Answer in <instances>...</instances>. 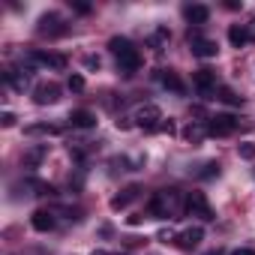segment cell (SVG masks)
I'll return each mask as SVG.
<instances>
[{
  "label": "cell",
  "instance_id": "1",
  "mask_svg": "<svg viewBox=\"0 0 255 255\" xmlns=\"http://www.w3.org/2000/svg\"><path fill=\"white\" fill-rule=\"evenodd\" d=\"M108 51L117 57V72H120V75L132 78V75L141 69V54H138V48L126 39V36H111V39H108Z\"/></svg>",
  "mask_w": 255,
  "mask_h": 255
},
{
  "label": "cell",
  "instance_id": "2",
  "mask_svg": "<svg viewBox=\"0 0 255 255\" xmlns=\"http://www.w3.org/2000/svg\"><path fill=\"white\" fill-rule=\"evenodd\" d=\"M147 213L156 219H177L180 213H186V198L180 195V189H159L150 198Z\"/></svg>",
  "mask_w": 255,
  "mask_h": 255
},
{
  "label": "cell",
  "instance_id": "3",
  "mask_svg": "<svg viewBox=\"0 0 255 255\" xmlns=\"http://www.w3.org/2000/svg\"><path fill=\"white\" fill-rule=\"evenodd\" d=\"M237 126H240V120L234 114H213V117H207V135L228 138V135L237 132Z\"/></svg>",
  "mask_w": 255,
  "mask_h": 255
},
{
  "label": "cell",
  "instance_id": "4",
  "mask_svg": "<svg viewBox=\"0 0 255 255\" xmlns=\"http://www.w3.org/2000/svg\"><path fill=\"white\" fill-rule=\"evenodd\" d=\"M135 126L138 129H144V132H159V123L165 120L162 117V111H159V105H153V102H147V105H141L138 111H135Z\"/></svg>",
  "mask_w": 255,
  "mask_h": 255
},
{
  "label": "cell",
  "instance_id": "5",
  "mask_svg": "<svg viewBox=\"0 0 255 255\" xmlns=\"http://www.w3.org/2000/svg\"><path fill=\"white\" fill-rule=\"evenodd\" d=\"M186 213H189V216H195V219H201V222H213V219H216V213H213V207H210L207 195H204V192H198V189L186 195Z\"/></svg>",
  "mask_w": 255,
  "mask_h": 255
},
{
  "label": "cell",
  "instance_id": "6",
  "mask_svg": "<svg viewBox=\"0 0 255 255\" xmlns=\"http://www.w3.org/2000/svg\"><path fill=\"white\" fill-rule=\"evenodd\" d=\"M69 27H66V21L57 15V12H45V15H39V21H36V33L39 36H48V39H57V36H63Z\"/></svg>",
  "mask_w": 255,
  "mask_h": 255
},
{
  "label": "cell",
  "instance_id": "7",
  "mask_svg": "<svg viewBox=\"0 0 255 255\" xmlns=\"http://www.w3.org/2000/svg\"><path fill=\"white\" fill-rule=\"evenodd\" d=\"M24 63H30V66H45V69H57V72L66 69V57H63V54H54V51H30Z\"/></svg>",
  "mask_w": 255,
  "mask_h": 255
},
{
  "label": "cell",
  "instance_id": "8",
  "mask_svg": "<svg viewBox=\"0 0 255 255\" xmlns=\"http://www.w3.org/2000/svg\"><path fill=\"white\" fill-rule=\"evenodd\" d=\"M192 84H195V90L201 93V99H213L216 90H219V84H216V72H213V69H198V72L192 75Z\"/></svg>",
  "mask_w": 255,
  "mask_h": 255
},
{
  "label": "cell",
  "instance_id": "9",
  "mask_svg": "<svg viewBox=\"0 0 255 255\" xmlns=\"http://www.w3.org/2000/svg\"><path fill=\"white\" fill-rule=\"evenodd\" d=\"M57 99H60V84H54V81H45V84H39L33 90V102L36 105H54Z\"/></svg>",
  "mask_w": 255,
  "mask_h": 255
},
{
  "label": "cell",
  "instance_id": "10",
  "mask_svg": "<svg viewBox=\"0 0 255 255\" xmlns=\"http://www.w3.org/2000/svg\"><path fill=\"white\" fill-rule=\"evenodd\" d=\"M201 240H204V228H201V225H189V228H183V231L177 234V240H174V243H177L180 249H186V252H189V249H195Z\"/></svg>",
  "mask_w": 255,
  "mask_h": 255
},
{
  "label": "cell",
  "instance_id": "11",
  "mask_svg": "<svg viewBox=\"0 0 255 255\" xmlns=\"http://www.w3.org/2000/svg\"><path fill=\"white\" fill-rule=\"evenodd\" d=\"M183 138H186L189 144H201V141L207 138V120H189V123L183 126Z\"/></svg>",
  "mask_w": 255,
  "mask_h": 255
},
{
  "label": "cell",
  "instance_id": "12",
  "mask_svg": "<svg viewBox=\"0 0 255 255\" xmlns=\"http://www.w3.org/2000/svg\"><path fill=\"white\" fill-rule=\"evenodd\" d=\"M69 126H72V129H93V126H96V114L87 111V108H75L69 114Z\"/></svg>",
  "mask_w": 255,
  "mask_h": 255
},
{
  "label": "cell",
  "instance_id": "13",
  "mask_svg": "<svg viewBox=\"0 0 255 255\" xmlns=\"http://www.w3.org/2000/svg\"><path fill=\"white\" fill-rule=\"evenodd\" d=\"M189 48H192V54L195 57H201V60H210V57H216L219 54V45H216V39H195V42H189Z\"/></svg>",
  "mask_w": 255,
  "mask_h": 255
},
{
  "label": "cell",
  "instance_id": "14",
  "mask_svg": "<svg viewBox=\"0 0 255 255\" xmlns=\"http://www.w3.org/2000/svg\"><path fill=\"white\" fill-rule=\"evenodd\" d=\"M183 15H186V21H189L192 27H201V24H207V18H210V6H204V3H192V6L183 9Z\"/></svg>",
  "mask_w": 255,
  "mask_h": 255
},
{
  "label": "cell",
  "instance_id": "15",
  "mask_svg": "<svg viewBox=\"0 0 255 255\" xmlns=\"http://www.w3.org/2000/svg\"><path fill=\"white\" fill-rule=\"evenodd\" d=\"M156 81H159L165 90H174V93H183V90H186L183 81H180V75H177L174 69H156Z\"/></svg>",
  "mask_w": 255,
  "mask_h": 255
},
{
  "label": "cell",
  "instance_id": "16",
  "mask_svg": "<svg viewBox=\"0 0 255 255\" xmlns=\"http://www.w3.org/2000/svg\"><path fill=\"white\" fill-rule=\"evenodd\" d=\"M30 225L36 228V231H51L54 225H57V219H54V210H33V216H30Z\"/></svg>",
  "mask_w": 255,
  "mask_h": 255
},
{
  "label": "cell",
  "instance_id": "17",
  "mask_svg": "<svg viewBox=\"0 0 255 255\" xmlns=\"http://www.w3.org/2000/svg\"><path fill=\"white\" fill-rule=\"evenodd\" d=\"M138 192H141V186H138V183L126 186V189H120V192L111 198V210H120V207H126L129 201H135V198H138Z\"/></svg>",
  "mask_w": 255,
  "mask_h": 255
},
{
  "label": "cell",
  "instance_id": "18",
  "mask_svg": "<svg viewBox=\"0 0 255 255\" xmlns=\"http://www.w3.org/2000/svg\"><path fill=\"white\" fill-rule=\"evenodd\" d=\"M168 39H171V30L168 27H156L153 33H150V39H147V45L156 51V54H162L165 48H168Z\"/></svg>",
  "mask_w": 255,
  "mask_h": 255
},
{
  "label": "cell",
  "instance_id": "19",
  "mask_svg": "<svg viewBox=\"0 0 255 255\" xmlns=\"http://www.w3.org/2000/svg\"><path fill=\"white\" fill-rule=\"evenodd\" d=\"M45 156H48V144H33V147L24 153V168H39Z\"/></svg>",
  "mask_w": 255,
  "mask_h": 255
},
{
  "label": "cell",
  "instance_id": "20",
  "mask_svg": "<svg viewBox=\"0 0 255 255\" xmlns=\"http://www.w3.org/2000/svg\"><path fill=\"white\" fill-rule=\"evenodd\" d=\"M228 42H231L234 48H243V45L249 42V33H246V24H231V27H228Z\"/></svg>",
  "mask_w": 255,
  "mask_h": 255
},
{
  "label": "cell",
  "instance_id": "21",
  "mask_svg": "<svg viewBox=\"0 0 255 255\" xmlns=\"http://www.w3.org/2000/svg\"><path fill=\"white\" fill-rule=\"evenodd\" d=\"M27 135H60L63 132V126H51V123H33L24 129Z\"/></svg>",
  "mask_w": 255,
  "mask_h": 255
},
{
  "label": "cell",
  "instance_id": "22",
  "mask_svg": "<svg viewBox=\"0 0 255 255\" xmlns=\"http://www.w3.org/2000/svg\"><path fill=\"white\" fill-rule=\"evenodd\" d=\"M27 189H33V195H54V186L45 180H36V177L27 180Z\"/></svg>",
  "mask_w": 255,
  "mask_h": 255
},
{
  "label": "cell",
  "instance_id": "23",
  "mask_svg": "<svg viewBox=\"0 0 255 255\" xmlns=\"http://www.w3.org/2000/svg\"><path fill=\"white\" fill-rule=\"evenodd\" d=\"M216 99H222V102H228V105H240V102H243V96H237L231 87H219V90H216Z\"/></svg>",
  "mask_w": 255,
  "mask_h": 255
},
{
  "label": "cell",
  "instance_id": "24",
  "mask_svg": "<svg viewBox=\"0 0 255 255\" xmlns=\"http://www.w3.org/2000/svg\"><path fill=\"white\" fill-rule=\"evenodd\" d=\"M198 177H201V180H213V177H219V162H216V159L204 162L201 171H198Z\"/></svg>",
  "mask_w": 255,
  "mask_h": 255
},
{
  "label": "cell",
  "instance_id": "25",
  "mask_svg": "<svg viewBox=\"0 0 255 255\" xmlns=\"http://www.w3.org/2000/svg\"><path fill=\"white\" fill-rule=\"evenodd\" d=\"M66 87H69L72 93H81V90H84V78H81V75L75 72V75H69V81H66Z\"/></svg>",
  "mask_w": 255,
  "mask_h": 255
},
{
  "label": "cell",
  "instance_id": "26",
  "mask_svg": "<svg viewBox=\"0 0 255 255\" xmlns=\"http://www.w3.org/2000/svg\"><path fill=\"white\" fill-rule=\"evenodd\" d=\"M237 156L240 159H255V144H249V141L246 144H237Z\"/></svg>",
  "mask_w": 255,
  "mask_h": 255
},
{
  "label": "cell",
  "instance_id": "27",
  "mask_svg": "<svg viewBox=\"0 0 255 255\" xmlns=\"http://www.w3.org/2000/svg\"><path fill=\"white\" fill-rule=\"evenodd\" d=\"M156 240H159V243H174V240H177V234H174L171 228H162V231L156 234Z\"/></svg>",
  "mask_w": 255,
  "mask_h": 255
},
{
  "label": "cell",
  "instance_id": "28",
  "mask_svg": "<svg viewBox=\"0 0 255 255\" xmlns=\"http://www.w3.org/2000/svg\"><path fill=\"white\" fill-rule=\"evenodd\" d=\"M69 6H72L78 15H90V9H93L90 3H78V0H69Z\"/></svg>",
  "mask_w": 255,
  "mask_h": 255
},
{
  "label": "cell",
  "instance_id": "29",
  "mask_svg": "<svg viewBox=\"0 0 255 255\" xmlns=\"http://www.w3.org/2000/svg\"><path fill=\"white\" fill-rule=\"evenodd\" d=\"M159 132H165V135H174V132H177L174 120H162V123H159Z\"/></svg>",
  "mask_w": 255,
  "mask_h": 255
},
{
  "label": "cell",
  "instance_id": "30",
  "mask_svg": "<svg viewBox=\"0 0 255 255\" xmlns=\"http://www.w3.org/2000/svg\"><path fill=\"white\" fill-rule=\"evenodd\" d=\"M15 120H18V117H15L12 111H3V114H0V123H3L6 129H9V126H15Z\"/></svg>",
  "mask_w": 255,
  "mask_h": 255
},
{
  "label": "cell",
  "instance_id": "31",
  "mask_svg": "<svg viewBox=\"0 0 255 255\" xmlns=\"http://www.w3.org/2000/svg\"><path fill=\"white\" fill-rule=\"evenodd\" d=\"M132 126H135V123H132L129 117H117V129H123V132H126V129H132Z\"/></svg>",
  "mask_w": 255,
  "mask_h": 255
},
{
  "label": "cell",
  "instance_id": "32",
  "mask_svg": "<svg viewBox=\"0 0 255 255\" xmlns=\"http://www.w3.org/2000/svg\"><path fill=\"white\" fill-rule=\"evenodd\" d=\"M84 66H87V69H99V57H93V54L84 57Z\"/></svg>",
  "mask_w": 255,
  "mask_h": 255
},
{
  "label": "cell",
  "instance_id": "33",
  "mask_svg": "<svg viewBox=\"0 0 255 255\" xmlns=\"http://www.w3.org/2000/svg\"><path fill=\"white\" fill-rule=\"evenodd\" d=\"M246 33H249V42H255V18L246 24Z\"/></svg>",
  "mask_w": 255,
  "mask_h": 255
},
{
  "label": "cell",
  "instance_id": "34",
  "mask_svg": "<svg viewBox=\"0 0 255 255\" xmlns=\"http://www.w3.org/2000/svg\"><path fill=\"white\" fill-rule=\"evenodd\" d=\"M231 255H255V249H246V246H240V249H234Z\"/></svg>",
  "mask_w": 255,
  "mask_h": 255
},
{
  "label": "cell",
  "instance_id": "35",
  "mask_svg": "<svg viewBox=\"0 0 255 255\" xmlns=\"http://www.w3.org/2000/svg\"><path fill=\"white\" fill-rule=\"evenodd\" d=\"M90 255H108V252H105V249H93Z\"/></svg>",
  "mask_w": 255,
  "mask_h": 255
},
{
  "label": "cell",
  "instance_id": "36",
  "mask_svg": "<svg viewBox=\"0 0 255 255\" xmlns=\"http://www.w3.org/2000/svg\"><path fill=\"white\" fill-rule=\"evenodd\" d=\"M207 255H225V252H222V249H210Z\"/></svg>",
  "mask_w": 255,
  "mask_h": 255
}]
</instances>
